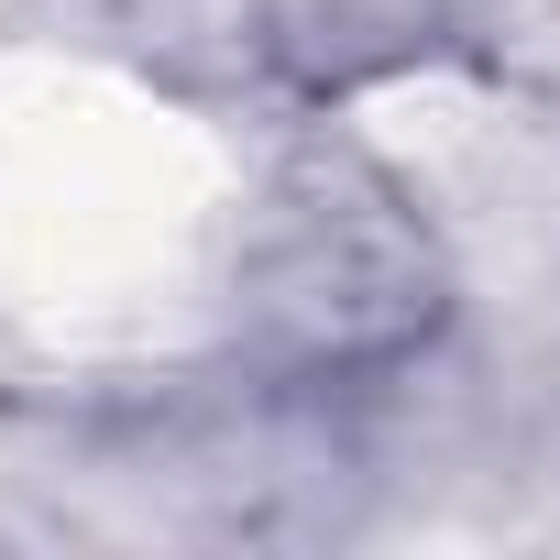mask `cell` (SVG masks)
<instances>
[{"label":"cell","mask_w":560,"mask_h":560,"mask_svg":"<svg viewBox=\"0 0 560 560\" xmlns=\"http://www.w3.org/2000/svg\"><path fill=\"white\" fill-rule=\"evenodd\" d=\"M440 308V264L396 187L352 165H308L275 187V220L253 242V319L287 363H363L418 341Z\"/></svg>","instance_id":"1"}]
</instances>
